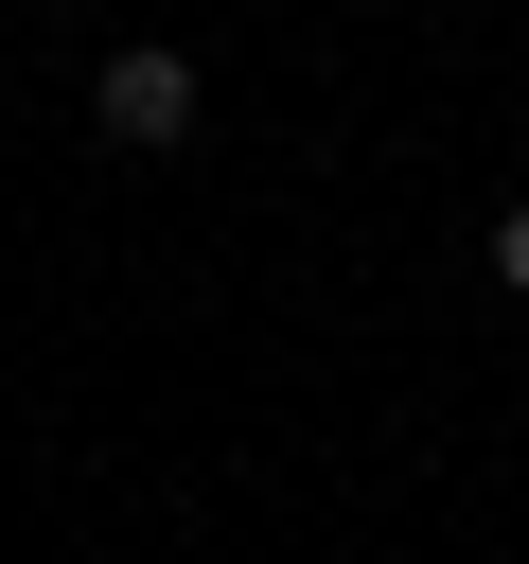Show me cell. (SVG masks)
I'll return each instance as SVG.
<instances>
[{
  "mask_svg": "<svg viewBox=\"0 0 529 564\" xmlns=\"http://www.w3.org/2000/svg\"><path fill=\"white\" fill-rule=\"evenodd\" d=\"M88 123H106L123 159H176V141H194V53H106Z\"/></svg>",
  "mask_w": 529,
  "mask_h": 564,
  "instance_id": "1",
  "label": "cell"
},
{
  "mask_svg": "<svg viewBox=\"0 0 529 564\" xmlns=\"http://www.w3.org/2000/svg\"><path fill=\"white\" fill-rule=\"evenodd\" d=\"M494 282H511V300H529V194H511V212H494Z\"/></svg>",
  "mask_w": 529,
  "mask_h": 564,
  "instance_id": "2",
  "label": "cell"
}]
</instances>
